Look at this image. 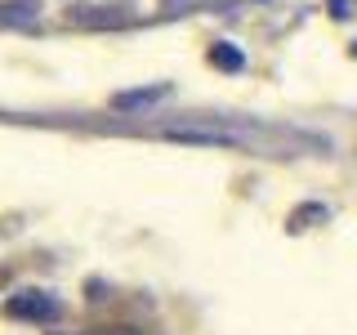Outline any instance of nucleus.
I'll return each instance as SVG.
<instances>
[{
  "instance_id": "1",
  "label": "nucleus",
  "mask_w": 357,
  "mask_h": 335,
  "mask_svg": "<svg viewBox=\"0 0 357 335\" xmlns=\"http://www.w3.org/2000/svg\"><path fill=\"white\" fill-rule=\"evenodd\" d=\"M9 318H31V322H50V318H59V299H50V295H40V290H22V295H14L5 304Z\"/></svg>"
},
{
  "instance_id": "2",
  "label": "nucleus",
  "mask_w": 357,
  "mask_h": 335,
  "mask_svg": "<svg viewBox=\"0 0 357 335\" xmlns=\"http://www.w3.org/2000/svg\"><path fill=\"white\" fill-rule=\"evenodd\" d=\"M210 63H215V67H228V72H241L245 59L232 50V45H215V50H210Z\"/></svg>"
},
{
  "instance_id": "3",
  "label": "nucleus",
  "mask_w": 357,
  "mask_h": 335,
  "mask_svg": "<svg viewBox=\"0 0 357 335\" xmlns=\"http://www.w3.org/2000/svg\"><path fill=\"white\" fill-rule=\"evenodd\" d=\"M165 89H139V94H121L116 107H139V103H152V98H161Z\"/></svg>"
},
{
  "instance_id": "4",
  "label": "nucleus",
  "mask_w": 357,
  "mask_h": 335,
  "mask_svg": "<svg viewBox=\"0 0 357 335\" xmlns=\"http://www.w3.org/2000/svg\"><path fill=\"white\" fill-rule=\"evenodd\" d=\"M36 14V5L31 0H14V5H0V18H31Z\"/></svg>"
},
{
  "instance_id": "5",
  "label": "nucleus",
  "mask_w": 357,
  "mask_h": 335,
  "mask_svg": "<svg viewBox=\"0 0 357 335\" xmlns=\"http://www.w3.org/2000/svg\"><path fill=\"white\" fill-rule=\"evenodd\" d=\"M98 335H139V331H130V327H121V331H98Z\"/></svg>"
},
{
  "instance_id": "6",
  "label": "nucleus",
  "mask_w": 357,
  "mask_h": 335,
  "mask_svg": "<svg viewBox=\"0 0 357 335\" xmlns=\"http://www.w3.org/2000/svg\"><path fill=\"white\" fill-rule=\"evenodd\" d=\"M353 54H357V50H353Z\"/></svg>"
}]
</instances>
